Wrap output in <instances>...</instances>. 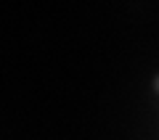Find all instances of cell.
Listing matches in <instances>:
<instances>
[{"label":"cell","instance_id":"cell-1","mask_svg":"<svg viewBox=\"0 0 159 140\" xmlns=\"http://www.w3.org/2000/svg\"><path fill=\"white\" fill-rule=\"evenodd\" d=\"M154 90H157V93H159V74H157V77H154Z\"/></svg>","mask_w":159,"mask_h":140}]
</instances>
